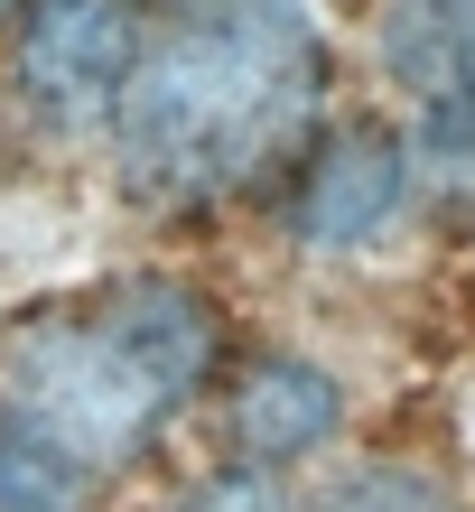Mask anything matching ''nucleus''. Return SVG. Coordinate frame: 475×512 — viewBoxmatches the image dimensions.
Returning a JSON list of instances; mask_svg holds the SVG:
<instances>
[{
    "label": "nucleus",
    "mask_w": 475,
    "mask_h": 512,
    "mask_svg": "<svg viewBox=\"0 0 475 512\" xmlns=\"http://www.w3.org/2000/svg\"><path fill=\"white\" fill-rule=\"evenodd\" d=\"M326 28L299 0H168L112 103V177L159 215H215L299 168L326 131Z\"/></svg>",
    "instance_id": "nucleus-1"
},
{
    "label": "nucleus",
    "mask_w": 475,
    "mask_h": 512,
    "mask_svg": "<svg viewBox=\"0 0 475 512\" xmlns=\"http://www.w3.org/2000/svg\"><path fill=\"white\" fill-rule=\"evenodd\" d=\"M224 373V308L177 270L38 298L0 326V401L47 429L84 475H122Z\"/></svg>",
    "instance_id": "nucleus-2"
},
{
    "label": "nucleus",
    "mask_w": 475,
    "mask_h": 512,
    "mask_svg": "<svg viewBox=\"0 0 475 512\" xmlns=\"http://www.w3.org/2000/svg\"><path fill=\"white\" fill-rule=\"evenodd\" d=\"M150 38V0H28L10 19V94L47 131L112 122Z\"/></svg>",
    "instance_id": "nucleus-3"
},
{
    "label": "nucleus",
    "mask_w": 475,
    "mask_h": 512,
    "mask_svg": "<svg viewBox=\"0 0 475 512\" xmlns=\"http://www.w3.org/2000/svg\"><path fill=\"white\" fill-rule=\"evenodd\" d=\"M410 205V140L392 122H326L299 168L280 177V215H289V243L308 252H364L373 233H392V215Z\"/></svg>",
    "instance_id": "nucleus-4"
},
{
    "label": "nucleus",
    "mask_w": 475,
    "mask_h": 512,
    "mask_svg": "<svg viewBox=\"0 0 475 512\" xmlns=\"http://www.w3.org/2000/svg\"><path fill=\"white\" fill-rule=\"evenodd\" d=\"M373 56L438 149H475V0H382Z\"/></svg>",
    "instance_id": "nucleus-5"
},
{
    "label": "nucleus",
    "mask_w": 475,
    "mask_h": 512,
    "mask_svg": "<svg viewBox=\"0 0 475 512\" xmlns=\"http://www.w3.org/2000/svg\"><path fill=\"white\" fill-rule=\"evenodd\" d=\"M336 429H345V382L326 364H308V354H252L224 391V447L252 475H280V466L317 457Z\"/></svg>",
    "instance_id": "nucleus-6"
},
{
    "label": "nucleus",
    "mask_w": 475,
    "mask_h": 512,
    "mask_svg": "<svg viewBox=\"0 0 475 512\" xmlns=\"http://www.w3.org/2000/svg\"><path fill=\"white\" fill-rule=\"evenodd\" d=\"M94 494H103V475H84L47 429H28L0 401V512H94Z\"/></svg>",
    "instance_id": "nucleus-7"
},
{
    "label": "nucleus",
    "mask_w": 475,
    "mask_h": 512,
    "mask_svg": "<svg viewBox=\"0 0 475 512\" xmlns=\"http://www.w3.org/2000/svg\"><path fill=\"white\" fill-rule=\"evenodd\" d=\"M317 512H457V494L438 485V466H420V457H364Z\"/></svg>",
    "instance_id": "nucleus-8"
},
{
    "label": "nucleus",
    "mask_w": 475,
    "mask_h": 512,
    "mask_svg": "<svg viewBox=\"0 0 475 512\" xmlns=\"http://www.w3.org/2000/svg\"><path fill=\"white\" fill-rule=\"evenodd\" d=\"M168 512H299V494L280 485V475H252V466H224L205 475V485H187Z\"/></svg>",
    "instance_id": "nucleus-9"
},
{
    "label": "nucleus",
    "mask_w": 475,
    "mask_h": 512,
    "mask_svg": "<svg viewBox=\"0 0 475 512\" xmlns=\"http://www.w3.org/2000/svg\"><path fill=\"white\" fill-rule=\"evenodd\" d=\"M19 10H28V0H0V28H10V19H19Z\"/></svg>",
    "instance_id": "nucleus-10"
}]
</instances>
